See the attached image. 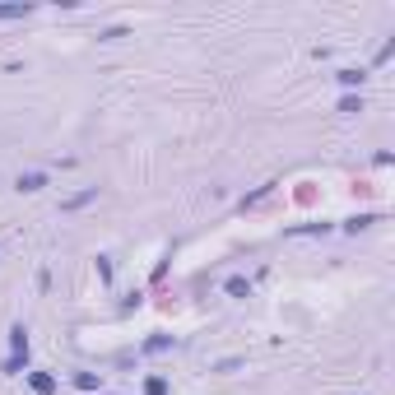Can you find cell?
I'll return each mask as SVG.
<instances>
[{"mask_svg":"<svg viewBox=\"0 0 395 395\" xmlns=\"http://www.w3.org/2000/svg\"><path fill=\"white\" fill-rule=\"evenodd\" d=\"M10 353L14 358H28V326H23V321L10 326Z\"/></svg>","mask_w":395,"mask_h":395,"instance_id":"obj_2","label":"cell"},{"mask_svg":"<svg viewBox=\"0 0 395 395\" xmlns=\"http://www.w3.org/2000/svg\"><path fill=\"white\" fill-rule=\"evenodd\" d=\"M98 200V186H89V191H79V195H70V200H61V209L66 214H75V209H84V205H93Z\"/></svg>","mask_w":395,"mask_h":395,"instance_id":"obj_6","label":"cell"},{"mask_svg":"<svg viewBox=\"0 0 395 395\" xmlns=\"http://www.w3.org/2000/svg\"><path fill=\"white\" fill-rule=\"evenodd\" d=\"M145 395H168V382H163V377H149V382H145Z\"/></svg>","mask_w":395,"mask_h":395,"instance_id":"obj_13","label":"cell"},{"mask_svg":"<svg viewBox=\"0 0 395 395\" xmlns=\"http://www.w3.org/2000/svg\"><path fill=\"white\" fill-rule=\"evenodd\" d=\"M307 233H330V224H298V228H288V237H307Z\"/></svg>","mask_w":395,"mask_h":395,"instance_id":"obj_12","label":"cell"},{"mask_svg":"<svg viewBox=\"0 0 395 395\" xmlns=\"http://www.w3.org/2000/svg\"><path fill=\"white\" fill-rule=\"evenodd\" d=\"M42 186H47V172H19V181H14V191H23V195L42 191Z\"/></svg>","mask_w":395,"mask_h":395,"instance_id":"obj_4","label":"cell"},{"mask_svg":"<svg viewBox=\"0 0 395 395\" xmlns=\"http://www.w3.org/2000/svg\"><path fill=\"white\" fill-rule=\"evenodd\" d=\"M377 224V214H353V219H344V233H363V228H372Z\"/></svg>","mask_w":395,"mask_h":395,"instance_id":"obj_11","label":"cell"},{"mask_svg":"<svg viewBox=\"0 0 395 395\" xmlns=\"http://www.w3.org/2000/svg\"><path fill=\"white\" fill-rule=\"evenodd\" d=\"M70 382H75L79 391H102V377H98V372H75Z\"/></svg>","mask_w":395,"mask_h":395,"instance_id":"obj_10","label":"cell"},{"mask_svg":"<svg viewBox=\"0 0 395 395\" xmlns=\"http://www.w3.org/2000/svg\"><path fill=\"white\" fill-rule=\"evenodd\" d=\"M242 367V358H224V363H214V372H237Z\"/></svg>","mask_w":395,"mask_h":395,"instance_id":"obj_15","label":"cell"},{"mask_svg":"<svg viewBox=\"0 0 395 395\" xmlns=\"http://www.w3.org/2000/svg\"><path fill=\"white\" fill-rule=\"evenodd\" d=\"M335 112H344V116H358V112H363V93H344Z\"/></svg>","mask_w":395,"mask_h":395,"instance_id":"obj_9","label":"cell"},{"mask_svg":"<svg viewBox=\"0 0 395 395\" xmlns=\"http://www.w3.org/2000/svg\"><path fill=\"white\" fill-rule=\"evenodd\" d=\"M224 293H228V298H251V279H247V274H228V279H224Z\"/></svg>","mask_w":395,"mask_h":395,"instance_id":"obj_5","label":"cell"},{"mask_svg":"<svg viewBox=\"0 0 395 395\" xmlns=\"http://www.w3.org/2000/svg\"><path fill=\"white\" fill-rule=\"evenodd\" d=\"M335 79L339 84H344V89H363V84H367V70H358V66H344V70H335Z\"/></svg>","mask_w":395,"mask_h":395,"instance_id":"obj_3","label":"cell"},{"mask_svg":"<svg viewBox=\"0 0 395 395\" xmlns=\"http://www.w3.org/2000/svg\"><path fill=\"white\" fill-rule=\"evenodd\" d=\"M98 279L112 288V260H107V256H98Z\"/></svg>","mask_w":395,"mask_h":395,"instance_id":"obj_14","label":"cell"},{"mask_svg":"<svg viewBox=\"0 0 395 395\" xmlns=\"http://www.w3.org/2000/svg\"><path fill=\"white\" fill-rule=\"evenodd\" d=\"M140 349H145V353H168V349H172V335H163V330H158V335H149Z\"/></svg>","mask_w":395,"mask_h":395,"instance_id":"obj_8","label":"cell"},{"mask_svg":"<svg viewBox=\"0 0 395 395\" xmlns=\"http://www.w3.org/2000/svg\"><path fill=\"white\" fill-rule=\"evenodd\" d=\"M33 10H37L33 0H5V5H0V23L5 19H28Z\"/></svg>","mask_w":395,"mask_h":395,"instance_id":"obj_1","label":"cell"},{"mask_svg":"<svg viewBox=\"0 0 395 395\" xmlns=\"http://www.w3.org/2000/svg\"><path fill=\"white\" fill-rule=\"evenodd\" d=\"M28 386H33L37 395H51V391H56V377H51V372H28Z\"/></svg>","mask_w":395,"mask_h":395,"instance_id":"obj_7","label":"cell"}]
</instances>
